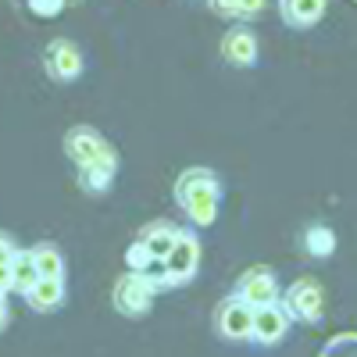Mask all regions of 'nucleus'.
Returning <instances> with one entry per match:
<instances>
[{
  "label": "nucleus",
  "mask_w": 357,
  "mask_h": 357,
  "mask_svg": "<svg viewBox=\"0 0 357 357\" xmlns=\"http://www.w3.org/2000/svg\"><path fill=\"white\" fill-rule=\"evenodd\" d=\"M264 11V0H243L240 4V18H257Z\"/></svg>",
  "instance_id": "24"
},
{
  "label": "nucleus",
  "mask_w": 357,
  "mask_h": 357,
  "mask_svg": "<svg viewBox=\"0 0 357 357\" xmlns=\"http://www.w3.org/2000/svg\"><path fill=\"white\" fill-rule=\"evenodd\" d=\"M178 236H183V229H175L172 222H151V225L139 232V243L151 250V257L165 261L172 254V247L178 243Z\"/></svg>",
  "instance_id": "13"
},
{
  "label": "nucleus",
  "mask_w": 357,
  "mask_h": 357,
  "mask_svg": "<svg viewBox=\"0 0 357 357\" xmlns=\"http://www.w3.org/2000/svg\"><path fill=\"white\" fill-rule=\"evenodd\" d=\"M43 65L57 82H75L82 75V54L72 40H50V47L43 50Z\"/></svg>",
  "instance_id": "5"
},
{
  "label": "nucleus",
  "mask_w": 357,
  "mask_h": 357,
  "mask_svg": "<svg viewBox=\"0 0 357 357\" xmlns=\"http://www.w3.org/2000/svg\"><path fill=\"white\" fill-rule=\"evenodd\" d=\"M240 4H243V0H211V8L222 18H240Z\"/></svg>",
  "instance_id": "22"
},
{
  "label": "nucleus",
  "mask_w": 357,
  "mask_h": 357,
  "mask_svg": "<svg viewBox=\"0 0 357 357\" xmlns=\"http://www.w3.org/2000/svg\"><path fill=\"white\" fill-rule=\"evenodd\" d=\"M114 168H118V158H114V151H107V154H100L93 165L79 168V186H82L86 193H107L111 183H114Z\"/></svg>",
  "instance_id": "10"
},
{
  "label": "nucleus",
  "mask_w": 357,
  "mask_h": 357,
  "mask_svg": "<svg viewBox=\"0 0 357 357\" xmlns=\"http://www.w3.org/2000/svg\"><path fill=\"white\" fill-rule=\"evenodd\" d=\"M321 357H357V336H336L333 343H325Z\"/></svg>",
  "instance_id": "20"
},
{
  "label": "nucleus",
  "mask_w": 357,
  "mask_h": 357,
  "mask_svg": "<svg viewBox=\"0 0 357 357\" xmlns=\"http://www.w3.org/2000/svg\"><path fill=\"white\" fill-rule=\"evenodd\" d=\"M154 293H158V286L146 279V275H139V272H126L122 279L114 282V307L122 311V314H129V318H139V314L151 311Z\"/></svg>",
  "instance_id": "2"
},
{
  "label": "nucleus",
  "mask_w": 357,
  "mask_h": 357,
  "mask_svg": "<svg viewBox=\"0 0 357 357\" xmlns=\"http://www.w3.org/2000/svg\"><path fill=\"white\" fill-rule=\"evenodd\" d=\"M222 57L236 68H254L257 65V36L243 25L229 29V33L222 36Z\"/></svg>",
  "instance_id": "9"
},
{
  "label": "nucleus",
  "mask_w": 357,
  "mask_h": 357,
  "mask_svg": "<svg viewBox=\"0 0 357 357\" xmlns=\"http://www.w3.org/2000/svg\"><path fill=\"white\" fill-rule=\"evenodd\" d=\"M111 146L107 139L97 132V129H89V126H75L68 136H65V154L72 158L75 168H86V165H93L100 154H107Z\"/></svg>",
  "instance_id": "6"
},
{
  "label": "nucleus",
  "mask_w": 357,
  "mask_h": 357,
  "mask_svg": "<svg viewBox=\"0 0 357 357\" xmlns=\"http://www.w3.org/2000/svg\"><path fill=\"white\" fill-rule=\"evenodd\" d=\"M25 301H29L33 311H43V314L57 311L65 304V279H40L33 289L25 293Z\"/></svg>",
  "instance_id": "14"
},
{
  "label": "nucleus",
  "mask_w": 357,
  "mask_h": 357,
  "mask_svg": "<svg viewBox=\"0 0 357 357\" xmlns=\"http://www.w3.org/2000/svg\"><path fill=\"white\" fill-rule=\"evenodd\" d=\"M8 325V304H4V296H0V329Z\"/></svg>",
  "instance_id": "26"
},
{
  "label": "nucleus",
  "mask_w": 357,
  "mask_h": 357,
  "mask_svg": "<svg viewBox=\"0 0 357 357\" xmlns=\"http://www.w3.org/2000/svg\"><path fill=\"white\" fill-rule=\"evenodd\" d=\"M11 289V261H0V296Z\"/></svg>",
  "instance_id": "25"
},
{
  "label": "nucleus",
  "mask_w": 357,
  "mask_h": 357,
  "mask_svg": "<svg viewBox=\"0 0 357 357\" xmlns=\"http://www.w3.org/2000/svg\"><path fill=\"white\" fill-rule=\"evenodd\" d=\"M65 4H68V0H25V8L33 11L36 18H57L65 11Z\"/></svg>",
  "instance_id": "21"
},
{
  "label": "nucleus",
  "mask_w": 357,
  "mask_h": 357,
  "mask_svg": "<svg viewBox=\"0 0 357 357\" xmlns=\"http://www.w3.org/2000/svg\"><path fill=\"white\" fill-rule=\"evenodd\" d=\"M200 268V240L193 232H183L172 254L165 257V272H168V289L172 286H186Z\"/></svg>",
  "instance_id": "4"
},
{
  "label": "nucleus",
  "mask_w": 357,
  "mask_h": 357,
  "mask_svg": "<svg viewBox=\"0 0 357 357\" xmlns=\"http://www.w3.org/2000/svg\"><path fill=\"white\" fill-rule=\"evenodd\" d=\"M40 279H43V275H40V268H36V261H33V250H22V247H18V254H15V261H11V289L25 296Z\"/></svg>",
  "instance_id": "16"
},
{
  "label": "nucleus",
  "mask_w": 357,
  "mask_h": 357,
  "mask_svg": "<svg viewBox=\"0 0 357 357\" xmlns=\"http://www.w3.org/2000/svg\"><path fill=\"white\" fill-rule=\"evenodd\" d=\"M33 261H36L43 279H65V257H61V250H57V247H50V243L33 247Z\"/></svg>",
  "instance_id": "17"
},
{
  "label": "nucleus",
  "mask_w": 357,
  "mask_h": 357,
  "mask_svg": "<svg viewBox=\"0 0 357 357\" xmlns=\"http://www.w3.org/2000/svg\"><path fill=\"white\" fill-rule=\"evenodd\" d=\"M15 254H18V247H15V240L0 229V261H15Z\"/></svg>",
  "instance_id": "23"
},
{
  "label": "nucleus",
  "mask_w": 357,
  "mask_h": 357,
  "mask_svg": "<svg viewBox=\"0 0 357 357\" xmlns=\"http://www.w3.org/2000/svg\"><path fill=\"white\" fill-rule=\"evenodd\" d=\"M289 333V314L282 311V304H268V307H254V333L250 343L257 347H275L282 343Z\"/></svg>",
  "instance_id": "7"
},
{
  "label": "nucleus",
  "mask_w": 357,
  "mask_h": 357,
  "mask_svg": "<svg viewBox=\"0 0 357 357\" xmlns=\"http://www.w3.org/2000/svg\"><path fill=\"white\" fill-rule=\"evenodd\" d=\"M304 250H307L311 257H329V254L336 250V232H333L329 225H311V229L304 232Z\"/></svg>",
  "instance_id": "18"
},
{
  "label": "nucleus",
  "mask_w": 357,
  "mask_h": 357,
  "mask_svg": "<svg viewBox=\"0 0 357 357\" xmlns=\"http://www.w3.org/2000/svg\"><path fill=\"white\" fill-rule=\"evenodd\" d=\"M218 333L225 340H250L254 333V307L240 296H229L218 307Z\"/></svg>",
  "instance_id": "8"
},
{
  "label": "nucleus",
  "mask_w": 357,
  "mask_h": 357,
  "mask_svg": "<svg viewBox=\"0 0 357 357\" xmlns=\"http://www.w3.org/2000/svg\"><path fill=\"white\" fill-rule=\"evenodd\" d=\"M154 261H158V257H151V250H146L139 240L126 250V264H129V272H146V268H151Z\"/></svg>",
  "instance_id": "19"
},
{
  "label": "nucleus",
  "mask_w": 357,
  "mask_h": 357,
  "mask_svg": "<svg viewBox=\"0 0 357 357\" xmlns=\"http://www.w3.org/2000/svg\"><path fill=\"white\" fill-rule=\"evenodd\" d=\"M218 204H222V193H193V197H186V200H178V207L186 211V218H190L193 225H215Z\"/></svg>",
  "instance_id": "15"
},
{
  "label": "nucleus",
  "mask_w": 357,
  "mask_h": 357,
  "mask_svg": "<svg viewBox=\"0 0 357 357\" xmlns=\"http://www.w3.org/2000/svg\"><path fill=\"white\" fill-rule=\"evenodd\" d=\"M193 193H222V183L211 168H186L183 175L175 178V204L186 200Z\"/></svg>",
  "instance_id": "12"
},
{
  "label": "nucleus",
  "mask_w": 357,
  "mask_h": 357,
  "mask_svg": "<svg viewBox=\"0 0 357 357\" xmlns=\"http://www.w3.org/2000/svg\"><path fill=\"white\" fill-rule=\"evenodd\" d=\"M240 301H247L250 307H268V304H279V279L272 268H250V272H243L240 279H236V293Z\"/></svg>",
  "instance_id": "3"
},
{
  "label": "nucleus",
  "mask_w": 357,
  "mask_h": 357,
  "mask_svg": "<svg viewBox=\"0 0 357 357\" xmlns=\"http://www.w3.org/2000/svg\"><path fill=\"white\" fill-rule=\"evenodd\" d=\"M279 15L289 29H311L325 15V0H279Z\"/></svg>",
  "instance_id": "11"
},
{
  "label": "nucleus",
  "mask_w": 357,
  "mask_h": 357,
  "mask_svg": "<svg viewBox=\"0 0 357 357\" xmlns=\"http://www.w3.org/2000/svg\"><path fill=\"white\" fill-rule=\"evenodd\" d=\"M282 311L289 314V321H304V325H314L321 321V311H325V293L314 279H296L286 286V293L279 296Z\"/></svg>",
  "instance_id": "1"
}]
</instances>
